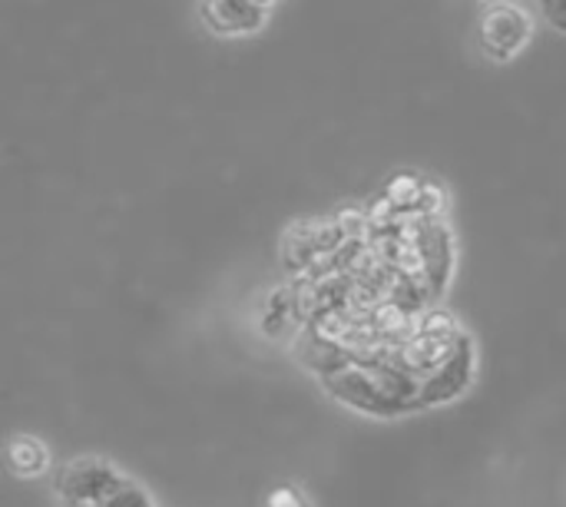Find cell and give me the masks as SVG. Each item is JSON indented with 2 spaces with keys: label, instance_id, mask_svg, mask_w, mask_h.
Returning <instances> with one entry per match:
<instances>
[{
  "label": "cell",
  "instance_id": "cell-1",
  "mask_svg": "<svg viewBox=\"0 0 566 507\" xmlns=\"http://www.w3.org/2000/svg\"><path fill=\"white\" fill-rule=\"evenodd\" d=\"M534 37V17L521 3H491L481 20V50L494 63H511Z\"/></svg>",
  "mask_w": 566,
  "mask_h": 507
},
{
  "label": "cell",
  "instance_id": "cell-5",
  "mask_svg": "<svg viewBox=\"0 0 566 507\" xmlns=\"http://www.w3.org/2000/svg\"><path fill=\"white\" fill-rule=\"evenodd\" d=\"M295 309H298V299H295V289L292 286H282L269 296V309L262 315V332L269 339H282L295 319Z\"/></svg>",
  "mask_w": 566,
  "mask_h": 507
},
{
  "label": "cell",
  "instance_id": "cell-6",
  "mask_svg": "<svg viewBox=\"0 0 566 507\" xmlns=\"http://www.w3.org/2000/svg\"><path fill=\"white\" fill-rule=\"evenodd\" d=\"M96 507H153V498L146 495V488L143 485H136V482H123L113 495H106L103 501Z\"/></svg>",
  "mask_w": 566,
  "mask_h": 507
},
{
  "label": "cell",
  "instance_id": "cell-9",
  "mask_svg": "<svg viewBox=\"0 0 566 507\" xmlns=\"http://www.w3.org/2000/svg\"><path fill=\"white\" fill-rule=\"evenodd\" d=\"M66 507H86V505H66Z\"/></svg>",
  "mask_w": 566,
  "mask_h": 507
},
{
  "label": "cell",
  "instance_id": "cell-2",
  "mask_svg": "<svg viewBox=\"0 0 566 507\" xmlns=\"http://www.w3.org/2000/svg\"><path fill=\"white\" fill-rule=\"evenodd\" d=\"M126 482V475L106 462V458H73L56 482V492L66 505H86L96 507L106 495H113L119 485Z\"/></svg>",
  "mask_w": 566,
  "mask_h": 507
},
{
  "label": "cell",
  "instance_id": "cell-3",
  "mask_svg": "<svg viewBox=\"0 0 566 507\" xmlns=\"http://www.w3.org/2000/svg\"><path fill=\"white\" fill-rule=\"evenodd\" d=\"M202 23L219 37H249L259 33L269 20V10L252 0H202Z\"/></svg>",
  "mask_w": 566,
  "mask_h": 507
},
{
  "label": "cell",
  "instance_id": "cell-4",
  "mask_svg": "<svg viewBox=\"0 0 566 507\" xmlns=\"http://www.w3.org/2000/svg\"><path fill=\"white\" fill-rule=\"evenodd\" d=\"M7 472L20 482H36L50 472V448L36 435H13L3 448Z\"/></svg>",
  "mask_w": 566,
  "mask_h": 507
},
{
  "label": "cell",
  "instance_id": "cell-7",
  "mask_svg": "<svg viewBox=\"0 0 566 507\" xmlns=\"http://www.w3.org/2000/svg\"><path fill=\"white\" fill-rule=\"evenodd\" d=\"M265 507H308V501L302 498L298 488H275V492L265 498Z\"/></svg>",
  "mask_w": 566,
  "mask_h": 507
},
{
  "label": "cell",
  "instance_id": "cell-8",
  "mask_svg": "<svg viewBox=\"0 0 566 507\" xmlns=\"http://www.w3.org/2000/svg\"><path fill=\"white\" fill-rule=\"evenodd\" d=\"M537 7L544 10L547 23H551L554 30L566 33V0H537Z\"/></svg>",
  "mask_w": 566,
  "mask_h": 507
}]
</instances>
